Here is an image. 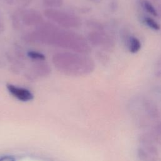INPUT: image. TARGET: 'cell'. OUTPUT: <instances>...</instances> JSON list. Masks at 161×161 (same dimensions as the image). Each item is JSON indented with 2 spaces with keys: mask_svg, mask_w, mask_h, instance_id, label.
Returning <instances> with one entry per match:
<instances>
[{
  "mask_svg": "<svg viewBox=\"0 0 161 161\" xmlns=\"http://www.w3.org/2000/svg\"><path fill=\"white\" fill-rule=\"evenodd\" d=\"M25 39L28 42H40L70 49L81 54L89 53L91 50L88 42L81 35L50 23L41 24L34 31L26 35Z\"/></svg>",
  "mask_w": 161,
  "mask_h": 161,
  "instance_id": "cell-1",
  "label": "cell"
},
{
  "mask_svg": "<svg viewBox=\"0 0 161 161\" xmlns=\"http://www.w3.org/2000/svg\"><path fill=\"white\" fill-rule=\"evenodd\" d=\"M52 62L58 71L70 76L89 74L95 67L92 59L79 53H57L52 57Z\"/></svg>",
  "mask_w": 161,
  "mask_h": 161,
  "instance_id": "cell-2",
  "label": "cell"
},
{
  "mask_svg": "<svg viewBox=\"0 0 161 161\" xmlns=\"http://www.w3.org/2000/svg\"><path fill=\"white\" fill-rule=\"evenodd\" d=\"M44 15L52 21L65 28H79L82 23L78 16L55 9H45Z\"/></svg>",
  "mask_w": 161,
  "mask_h": 161,
  "instance_id": "cell-3",
  "label": "cell"
},
{
  "mask_svg": "<svg viewBox=\"0 0 161 161\" xmlns=\"http://www.w3.org/2000/svg\"><path fill=\"white\" fill-rule=\"evenodd\" d=\"M89 42L94 46H101L104 50L111 51L114 48L115 43L112 37L104 31H93L87 35Z\"/></svg>",
  "mask_w": 161,
  "mask_h": 161,
  "instance_id": "cell-4",
  "label": "cell"
},
{
  "mask_svg": "<svg viewBox=\"0 0 161 161\" xmlns=\"http://www.w3.org/2000/svg\"><path fill=\"white\" fill-rule=\"evenodd\" d=\"M137 156L140 161H158L159 153L153 145H141L137 149Z\"/></svg>",
  "mask_w": 161,
  "mask_h": 161,
  "instance_id": "cell-5",
  "label": "cell"
},
{
  "mask_svg": "<svg viewBox=\"0 0 161 161\" xmlns=\"http://www.w3.org/2000/svg\"><path fill=\"white\" fill-rule=\"evenodd\" d=\"M6 87L9 93L19 101L26 102L31 101L33 98V94L26 88L16 86L11 84H8Z\"/></svg>",
  "mask_w": 161,
  "mask_h": 161,
  "instance_id": "cell-6",
  "label": "cell"
},
{
  "mask_svg": "<svg viewBox=\"0 0 161 161\" xmlns=\"http://www.w3.org/2000/svg\"><path fill=\"white\" fill-rule=\"evenodd\" d=\"M21 20L27 26H33L42 23L43 18L39 12L34 9H27L22 12Z\"/></svg>",
  "mask_w": 161,
  "mask_h": 161,
  "instance_id": "cell-7",
  "label": "cell"
},
{
  "mask_svg": "<svg viewBox=\"0 0 161 161\" xmlns=\"http://www.w3.org/2000/svg\"><path fill=\"white\" fill-rule=\"evenodd\" d=\"M141 105L147 116L152 119H156L160 116L157 105L152 100L147 98L141 99Z\"/></svg>",
  "mask_w": 161,
  "mask_h": 161,
  "instance_id": "cell-8",
  "label": "cell"
},
{
  "mask_svg": "<svg viewBox=\"0 0 161 161\" xmlns=\"http://www.w3.org/2000/svg\"><path fill=\"white\" fill-rule=\"evenodd\" d=\"M33 71L38 77H44L48 76L51 72L50 67L45 62L38 61L33 65Z\"/></svg>",
  "mask_w": 161,
  "mask_h": 161,
  "instance_id": "cell-9",
  "label": "cell"
},
{
  "mask_svg": "<svg viewBox=\"0 0 161 161\" xmlns=\"http://www.w3.org/2000/svg\"><path fill=\"white\" fill-rule=\"evenodd\" d=\"M125 43L129 52L131 53H137L142 47V43L140 40L132 35L126 36L125 38Z\"/></svg>",
  "mask_w": 161,
  "mask_h": 161,
  "instance_id": "cell-10",
  "label": "cell"
},
{
  "mask_svg": "<svg viewBox=\"0 0 161 161\" xmlns=\"http://www.w3.org/2000/svg\"><path fill=\"white\" fill-rule=\"evenodd\" d=\"M159 136L157 135L153 131L141 134L139 136L138 140L142 145H151L155 144L158 141Z\"/></svg>",
  "mask_w": 161,
  "mask_h": 161,
  "instance_id": "cell-11",
  "label": "cell"
},
{
  "mask_svg": "<svg viewBox=\"0 0 161 161\" xmlns=\"http://www.w3.org/2000/svg\"><path fill=\"white\" fill-rule=\"evenodd\" d=\"M142 8L148 13L152 14L153 16H158V11L152 5V4L147 0H142L140 3Z\"/></svg>",
  "mask_w": 161,
  "mask_h": 161,
  "instance_id": "cell-12",
  "label": "cell"
},
{
  "mask_svg": "<svg viewBox=\"0 0 161 161\" xmlns=\"http://www.w3.org/2000/svg\"><path fill=\"white\" fill-rule=\"evenodd\" d=\"M143 22L147 26L153 30H158L160 29V25L154 19L149 16H144L143 18Z\"/></svg>",
  "mask_w": 161,
  "mask_h": 161,
  "instance_id": "cell-13",
  "label": "cell"
},
{
  "mask_svg": "<svg viewBox=\"0 0 161 161\" xmlns=\"http://www.w3.org/2000/svg\"><path fill=\"white\" fill-rule=\"evenodd\" d=\"M43 4L47 9H55L62 6L63 0H43Z\"/></svg>",
  "mask_w": 161,
  "mask_h": 161,
  "instance_id": "cell-14",
  "label": "cell"
},
{
  "mask_svg": "<svg viewBox=\"0 0 161 161\" xmlns=\"http://www.w3.org/2000/svg\"><path fill=\"white\" fill-rule=\"evenodd\" d=\"M27 55L30 58L36 61H43L45 59V56L43 53L36 51H29L27 52Z\"/></svg>",
  "mask_w": 161,
  "mask_h": 161,
  "instance_id": "cell-15",
  "label": "cell"
},
{
  "mask_svg": "<svg viewBox=\"0 0 161 161\" xmlns=\"http://www.w3.org/2000/svg\"><path fill=\"white\" fill-rule=\"evenodd\" d=\"M87 24L89 26L94 29L96 31H104V26L99 22L94 20H89L87 21Z\"/></svg>",
  "mask_w": 161,
  "mask_h": 161,
  "instance_id": "cell-16",
  "label": "cell"
},
{
  "mask_svg": "<svg viewBox=\"0 0 161 161\" xmlns=\"http://www.w3.org/2000/svg\"><path fill=\"white\" fill-rule=\"evenodd\" d=\"M154 75L157 78L161 79V56L157 59L155 64Z\"/></svg>",
  "mask_w": 161,
  "mask_h": 161,
  "instance_id": "cell-17",
  "label": "cell"
},
{
  "mask_svg": "<svg viewBox=\"0 0 161 161\" xmlns=\"http://www.w3.org/2000/svg\"><path fill=\"white\" fill-rule=\"evenodd\" d=\"M153 131L159 136H161V121L158 122L157 124H156Z\"/></svg>",
  "mask_w": 161,
  "mask_h": 161,
  "instance_id": "cell-18",
  "label": "cell"
},
{
  "mask_svg": "<svg viewBox=\"0 0 161 161\" xmlns=\"http://www.w3.org/2000/svg\"><path fill=\"white\" fill-rule=\"evenodd\" d=\"M0 161H15V160L11 156H3L0 158Z\"/></svg>",
  "mask_w": 161,
  "mask_h": 161,
  "instance_id": "cell-19",
  "label": "cell"
},
{
  "mask_svg": "<svg viewBox=\"0 0 161 161\" xmlns=\"http://www.w3.org/2000/svg\"><path fill=\"white\" fill-rule=\"evenodd\" d=\"M153 91H154V92H157V94H161V85L156 86L153 88Z\"/></svg>",
  "mask_w": 161,
  "mask_h": 161,
  "instance_id": "cell-20",
  "label": "cell"
},
{
  "mask_svg": "<svg viewBox=\"0 0 161 161\" xmlns=\"http://www.w3.org/2000/svg\"><path fill=\"white\" fill-rule=\"evenodd\" d=\"M4 29V26L3 24V22L0 19V33H1Z\"/></svg>",
  "mask_w": 161,
  "mask_h": 161,
  "instance_id": "cell-21",
  "label": "cell"
},
{
  "mask_svg": "<svg viewBox=\"0 0 161 161\" xmlns=\"http://www.w3.org/2000/svg\"><path fill=\"white\" fill-rule=\"evenodd\" d=\"M92 3H99L102 1V0H88Z\"/></svg>",
  "mask_w": 161,
  "mask_h": 161,
  "instance_id": "cell-22",
  "label": "cell"
},
{
  "mask_svg": "<svg viewBox=\"0 0 161 161\" xmlns=\"http://www.w3.org/2000/svg\"><path fill=\"white\" fill-rule=\"evenodd\" d=\"M158 11H159V12L161 13V4H160V5L158 6Z\"/></svg>",
  "mask_w": 161,
  "mask_h": 161,
  "instance_id": "cell-23",
  "label": "cell"
}]
</instances>
